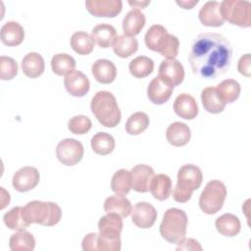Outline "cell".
I'll use <instances>...</instances> for the list:
<instances>
[{"mask_svg": "<svg viewBox=\"0 0 251 251\" xmlns=\"http://www.w3.org/2000/svg\"><path fill=\"white\" fill-rule=\"evenodd\" d=\"M232 48L229 41L215 32L200 33L192 42L188 55L192 72L203 78H215L230 66Z\"/></svg>", "mask_w": 251, "mask_h": 251, "instance_id": "obj_1", "label": "cell"}, {"mask_svg": "<svg viewBox=\"0 0 251 251\" xmlns=\"http://www.w3.org/2000/svg\"><path fill=\"white\" fill-rule=\"evenodd\" d=\"M90 109L98 122L106 127H115L121 122V110L116 97L109 91H98L91 99Z\"/></svg>", "mask_w": 251, "mask_h": 251, "instance_id": "obj_2", "label": "cell"}, {"mask_svg": "<svg viewBox=\"0 0 251 251\" xmlns=\"http://www.w3.org/2000/svg\"><path fill=\"white\" fill-rule=\"evenodd\" d=\"M202 179V172L196 165L186 164L180 167L177 172V182L173 191L175 201L178 203L187 202L193 191L200 187Z\"/></svg>", "mask_w": 251, "mask_h": 251, "instance_id": "obj_3", "label": "cell"}, {"mask_svg": "<svg viewBox=\"0 0 251 251\" xmlns=\"http://www.w3.org/2000/svg\"><path fill=\"white\" fill-rule=\"evenodd\" d=\"M187 223V216L183 210L170 208L163 216L160 225V234L168 242L178 244L186 235Z\"/></svg>", "mask_w": 251, "mask_h": 251, "instance_id": "obj_4", "label": "cell"}, {"mask_svg": "<svg viewBox=\"0 0 251 251\" xmlns=\"http://www.w3.org/2000/svg\"><path fill=\"white\" fill-rule=\"evenodd\" d=\"M24 213L29 224L35 223L45 226L57 225L62 218L60 206L50 201H30L24 207Z\"/></svg>", "mask_w": 251, "mask_h": 251, "instance_id": "obj_5", "label": "cell"}, {"mask_svg": "<svg viewBox=\"0 0 251 251\" xmlns=\"http://www.w3.org/2000/svg\"><path fill=\"white\" fill-rule=\"evenodd\" d=\"M226 187L224 182L218 179L210 180L199 197V207L207 215L218 213L226 200Z\"/></svg>", "mask_w": 251, "mask_h": 251, "instance_id": "obj_6", "label": "cell"}, {"mask_svg": "<svg viewBox=\"0 0 251 251\" xmlns=\"http://www.w3.org/2000/svg\"><path fill=\"white\" fill-rule=\"evenodd\" d=\"M221 13L224 21L249 27L251 25V3L245 0H224L221 2Z\"/></svg>", "mask_w": 251, "mask_h": 251, "instance_id": "obj_7", "label": "cell"}, {"mask_svg": "<svg viewBox=\"0 0 251 251\" xmlns=\"http://www.w3.org/2000/svg\"><path fill=\"white\" fill-rule=\"evenodd\" d=\"M83 153V145L75 138H65L61 140L56 148L58 160L66 166L76 165L82 159Z\"/></svg>", "mask_w": 251, "mask_h": 251, "instance_id": "obj_8", "label": "cell"}, {"mask_svg": "<svg viewBox=\"0 0 251 251\" xmlns=\"http://www.w3.org/2000/svg\"><path fill=\"white\" fill-rule=\"evenodd\" d=\"M40 175L36 168L25 166L18 170L13 176L12 183L19 192H26L33 189L39 182Z\"/></svg>", "mask_w": 251, "mask_h": 251, "instance_id": "obj_9", "label": "cell"}, {"mask_svg": "<svg viewBox=\"0 0 251 251\" xmlns=\"http://www.w3.org/2000/svg\"><path fill=\"white\" fill-rule=\"evenodd\" d=\"M122 229L123 220L122 217L117 214H107L101 217L98 222L99 235L106 240H121Z\"/></svg>", "mask_w": 251, "mask_h": 251, "instance_id": "obj_10", "label": "cell"}, {"mask_svg": "<svg viewBox=\"0 0 251 251\" xmlns=\"http://www.w3.org/2000/svg\"><path fill=\"white\" fill-rule=\"evenodd\" d=\"M132 223L140 228L151 227L157 220V211L148 202H137L131 210Z\"/></svg>", "mask_w": 251, "mask_h": 251, "instance_id": "obj_11", "label": "cell"}, {"mask_svg": "<svg viewBox=\"0 0 251 251\" xmlns=\"http://www.w3.org/2000/svg\"><path fill=\"white\" fill-rule=\"evenodd\" d=\"M85 7L95 17L114 18L121 13L123 2L121 0H86Z\"/></svg>", "mask_w": 251, "mask_h": 251, "instance_id": "obj_12", "label": "cell"}, {"mask_svg": "<svg viewBox=\"0 0 251 251\" xmlns=\"http://www.w3.org/2000/svg\"><path fill=\"white\" fill-rule=\"evenodd\" d=\"M159 76L175 87L183 81V78H184L183 66L176 58L165 59L160 64Z\"/></svg>", "mask_w": 251, "mask_h": 251, "instance_id": "obj_13", "label": "cell"}, {"mask_svg": "<svg viewBox=\"0 0 251 251\" xmlns=\"http://www.w3.org/2000/svg\"><path fill=\"white\" fill-rule=\"evenodd\" d=\"M64 84L66 90L75 97L84 96L90 88L88 77L83 73L76 70H74L65 75Z\"/></svg>", "mask_w": 251, "mask_h": 251, "instance_id": "obj_14", "label": "cell"}, {"mask_svg": "<svg viewBox=\"0 0 251 251\" xmlns=\"http://www.w3.org/2000/svg\"><path fill=\"white\" fill-rule=\"evenodd\" d=\"M155 176L154 170L148 165H136L130 170L131 188L137 192H147Z\"/></svg>", "mask_w": 251, "mask_h": 251, "instance_id": "obj_15", "label": "cell"}, {"mask_svg": "<svg viewBox=\"0 0 251 251\" xmlns=\"http://www.w3.org/2000/svg\"><path fill=\"white\" fill-rule=\"evenodd\" d=\"M173 90L174 86L158 75L150 81L147 87V96L152 103L161 105L170 99Z\"/></svg>", "mask_w": 251, "mask_h": 251, "instance_id": "obj_16", "label": "cell"}, {"mask_svg": "<svg viewBox=\"0 0 251 251\" xmlns=\"http://www.w3.org/2000/svg\"><path fill=\"white\" fill-rule=\"evenodd\" d=\"M199 20L206 26H221L224 24V19L221 13V3L218 1H208L200 9L198 14Z\"/></svg>", "mask_w": 251, "mask_h": 251, "instance_id": "obj_17", "label": "cell"}, {"mask_svg": "<svg viewBox=\"0 0 251 251\" xmlns=\"http://www.w3.org/2000/svg\"><path fill=\"white\" fill-rule=\"evenodd\" d=\"M94 78L103 84L111 83L117 76V68L113 62L107 59H98L91 66Z\"/></svg>", "mask_w": 251, "mask_h": 251, "instance_id": "obj_18", "label": "cell"}, {"mask_svg": "<svg viewBox=\"0 0 251 251\" xmlns=\"http://www.w3.org/2000/svg\"><path fill=\"white\" fill-rule=\"evenodd\" d=\"M174 111L178 117L185 120H193L199 112L195 99L187 93H181L176 98Z\"/></svg>", "mask_w": 251, "mask_h": 251, "instance_id": "obj_19", "label": "cell"}, {"mask_svg": "<svg viewBox=\"0 0 251 251\" xmlns=\"http://www.w3.org/2000/svg\"><path fill=\"white\" fill-rule=\"evenodd\" d=\"M166 137L170 144L176 147H180L189 142L191 131L186 124L175 122L168 126L166 130Z\"/></svg>", "mask_w": 251, "mask_h": 251, "instance_id": "obj_20", "label": "cell"}, {"mask_svg": "<svg viewBox=\"0 0 251 251\" xmlns=\"http://www.w3.org/2000/svg\"><path fill=\"white\" fill-rule=\"evenodd\" d=\"M1 41L7 46H17L25 38L24 27L18 22H7L0 29Z\"/></svg>", "mask_w": 251, "mask_h": 251, "instance_id": "obj_21", "label": "cell"}, {"mask_svg": "<svg viewBox=\"0 0 251 251\" xmlns=\"http://www.w3.org/2000/svg\"><path fill=\"white\" fill-rule=\"evenodd\" d=\"M104 210L107 214L113 213L121 216L122 218H126L130 215L132 206L130 201L125 197V195L115 194L105 199Z\"/></svg>", "mask_w": 251, "mask_h": 251, "instance_id": "obj_22", "label": "cell"}, {"mask_svg": "<svg viewBox=\"0 0 251 251\" xmlns=\"http://www.w3.org/2000/svg\"><path fill=\"white\" fill-rule=\"evenodd\" d=\"M23 73L30 77L36 78L40 76L45 70V63L42 56L36 52H29L22 60Z\"/></svg>", "mask_w": 251, "mask_h": 251, "instance_id": "obj_23", "label": "cell"}, {"mask_svg": "<svg viewBox=\"0 0 251 251\" xmlns=\"http://www.w3.org/2000/svg\"><path fill=\"white\" fill-rule=\"evenodd\" d=\"M215 226L219 233L227 237L237 235L241 229V224L238 217L230 213H226L217 218Z\"/></svg>", "mask_w": 251, "mask_h": 251, "instance_id": "obj_24", "label": "cell"}, {"mask_svg": "<svg viewBox=\"0 0 251 251\" xmlns=\"http://www.w3.org/2000/svg\"><path fill=\"white\" fill-rule=\"evenodd\" d=\"M145 25V16L139 9H132L123 20L124 34L127 36L137 35Z\"/></svg>", "mask_w": 251, "mask_h": 251, "instance_id": "obj_25", "label": "cell"}, {"mask_svg": "<svg viewBox=\"0 0 251 251\" xmlns=\"http://www.w3.org/2000/svg\"><path fill=\"white\" fill-rule=\"evenodd\" d=\"M201 101L204 109L212 114L222 113L226 105L220 96L217 88L213 86L206 87L202 90Z\"/></svg>", "mask_w": 251, "mask_h": 251, "instance_id": "obj_26", "label": "cell"}, {"mask_svg": "<svg viewBox=\"0 0 251 251\" xmlns=\"http://www.w3.org/2000/svg\"><path fill=\"white\" fill-rule=\"evenodd\" d=\"M91 36L97 45L102 48H108L114 43L117 37V30L112 25L99 24L92 28Z\"/></svg>", "mask_w": 251, "mask_h": 251, "instance_id": "obj_27", "label": "cell"}, {"mask_svg": "<svg viewBox=\"0 0 251 251\" xmlns=\"http://www.w3.org/2000/svg\"><path fill=\"white\" fill-rule=\"evenodd\" d=\"M150 192L152 193L154 198L160 201L168 199L172 192L171 177L164 174L154 176L150 184Z\"/></svg>", "mask_w": 251, "mask_h": 251, "instance_id": "obj_28", "label": "cell"}, {"mask_svg": "<svg viewBox=\"0 0 251 251\" xmlns=\"http://www.w3.org/2000/svg\"><path fill=\"white\" fill-rule=\"evenodd\" d=\"M138 49V41L133 36L126 34L118 35L113 43L115 54L121 58H127L134 54Z\"/></svg>", "mask_w": 251, "mask_h": 251, "instance_id": "obj_29", "label": "cell"}, {"mask_svg": "<svg viewBox=\"0 0 251 251\" xmlns=\"http://www.w3.org/2000/svg\"><path fill=\"white\" fill-rule=\"evenodd\" d=\"M9 246L12 251H32L35 247V239L29 231L21 229L11 235Z\"/></svg>", "mask_w": 251, "mask_h": 251, "instance_id": "obj_30", "label": "cell"}, {"mask_svg": "<svg viewBox=\"0 0 251 251\" xmlns=\"http://www.w3.org/2000/svg\"><path fill=\"white\" fill-rule=\"evenodd\" d=\"M71 47L78 55H88L93 51L94 39L85 31H76L71 36Z\"/></svg>", "mask_w": 251, "mask_h": 251, "instance_id": "obj_31", "label": "cell"}, {"mask_svg": "<svg viewBox=\"0 0 251 251\" xmlns=\"http://www.w3.org/2000/svg\"><path fill=\"white\" fill-rule=\"evenodd\" d=\"M91 148L98 155H108L115 148V139L108 132H97L91 138Z\"/></svg>", "mask_w": 251, "mask_h": 251, "instance_id": "obj_32", "label": "cell"}, {"mask_svg": "<svg viewBox=\"0 0 251 251\" xmlns=\"http://www.w3.org/2000/svg\"><path fill=\"white\" fill-rule=\"evenodd\" d=\"M3 221L7 227L14 230L25 229L30 225L25 216L24 207H21V206H17L9 210L4 215Z\"/></svg>", "mask_w": 251, "mask_h": 251, "instance_id": "obj_33", "label": "cell"}, {"mask_svg": "<svg viewBox=\"0 0 251 251\" xmlns=\"http://www.w3.org/2000/svg\"><path fill=\"white\" fill-rule=\"evenodd\" d=\"M111 188L116 194L126 195L131 189L130 171L126 169L117 171L112 176Z\"/></svg>", "mask_w": 251, "mask_h": 251, "instance_id": "obj_34", "label": "cell"}, {"mask_svg": "<svg viewBox=\"0 0 251 251\" xmlns=\"http://www.w3.org/2000/svg\"><path fill=\"white\" fill-rule=\"evenodd\" d=\"M179 40L171 33H165L158 42L157 52L166 59H175L178 54Z\"/></svg>", "mask_w": 251, "mask_h": 251, "instance_id": "obj_35", "label": "cell"}, {"mask_svg": "<svg viewBox=\"0 0 251 251\" xmlns=\"http://www.w3.org/2000/svg\"><path fill=\"white\" fill-rule=\"evenodd\" d=\"M51 68L55 75H66L75 68V60L67 53H58L52 57Z\"/></svg>", "mask_w": 251, "mask_h": 251, "instance_id": "obj_36", "label": "cell"}, {"mask_svg": "<svg viewBox=\"0 0 251 251\" xmlns=\"http://www.w3.org/2000/svg\"><path fill=\"white\" fill-rule=\"evenodd\" d=\"M129 73L137 78H142L149 75L154 70V62L146 56H138L130 61L128 65Z\"/></svg>", "mask_w": 251, "mask_h": 251, "instance_id": "obj_37", "label": "cell"}, {"mask_svg": "<svg viewBox=\"0 0 251 251\" xmlns=\"http://www.w3.org/2000/svg\"><path fill=\"white\" fill-rule=\"evenodd\" d=\"M216 88L226 104L234 102L239 97L241 91L238 81L232 78L223 80L216 86Z\"/></svg>", "mask_w": 251, "mask_h": 251, "instance_id": "obj_38", "label": "cell"}, {"mask_svg": "<svg viewBox=\"0 0 251 251\" xmlns=\"http://www.w3.org/2000/svg\"><path fill=\"white\" fill-rule=\"evenodd\" d=\"M149 126V118L144 112H135L129 116L126 123V130L128 134L137 135L143 132Z\"/></svg>", "mask_w": 251, "mask_h": 251, "instance_id": "obj_39", "label": "cell"}, {"mask_svg": "<svg viewBox=\"0 0 251 251\" xmlns=\"http://www.w3.org/2000/svg\"><path fill=\"white\" fill-rule=\"evenodd\" d=\"M92 126L90 119L83 115H77L71 118L68 122V128L75 134H85Z\"/></svg>", "mask_w": 251, "mask_h": 251, "instance_id": "obj_40", "label": "cell"}, {"mask_svg": "<svg viewBox=\"0 0 251 251\" xmlns=\"http://www.w3.org/2000/svg\"><path fill=\"white\" fill-rule=\"evenodd\" d=\"M167 29L162 25H151L145 33L144 40L148 49L157 52V45L161 37L167 33Z\"/></svg>", "mask_w": 251, "mask_h": 251, "instance_id": "obj_41", "label": "cell"}, {"mask_svg": "<svg viewBox=\"0 0 251 251\" xmlns=\"http://www.w3.org/2000/svg\"><path fill=\"white\" fill-rule=\"evenodd\" d=\"M18 74L17 62L7 56L0 57V77L2 80H10Z\"/></svg>", "mask_w": 251, "mask_h": 251, "instance_id": "obj_42", "label": "cell"}, {"mask_svg": "<svg viewBox=\"0 0 251 251\" xmlns=\"http://www.w3.org/2000/svg\"><path fill=\"white\" fill-rule=\"evenodd\" d=\"M97 239L98 233L90 232L86 234L81 242V247L83 251H97Z\"/></svg>", "mask_w": 251, "mask_h": 251, "instance_id": "obj_43", "label": "cell"}, {"mask_svg": "<svg viewBox=\"0 0 251 251\" xmlns=\"http://www.w3.org/2000/svg\"><path fill=\"white\" fill-rule=\"evenodd\" d=\"M250 66H251V57H250V54L247 53V54L241 56L240 59L238 60L237 70L241 75H243L244 76L249 77L250 73H251Z\"/></svg>", "mask_w": 251, "mask_h": 251, "instance_id": "obj_44", "label": "cell"}, {"mask_svg": "<svg viewBox=\"0 0 251 251\" xmlns=\"http://www.w3.org/2000/svg\"><path fill=\"white\" fill-rule=\"evenodd\" d=\"M176 250H202L199 242L193 238H183L178 242Z\"/></svg>", "mask_w": 251, "mask_h": 251, "instance_id": "obj_45", "label": "cell"}, {"mask_svg": "<svg viewBox=\"0 0 251 251\" xmlns=\"http://www.w3.org/2000/svg\"><path fill=\"white\" fill-rule=\"evenodd\" d=\"M1 195H2V199H1V207L0 208L4 209L7 205H9L10 195L8 192H6L4 187H1Z\"/></svg>", "mask_w": 251, "mask_h": 251, "instance_id": "obj_46", "label": "cell"}, {"mask_svg": "<svg viewBox=\"0 0 251 251\" xmlns=\"http://www.w3.org/2000/svg\"><path fill=\"white\" fill-rule=\"evenodd\" d=\"M198 3V0H191V1H176V4L181 6L183 9H191L194 5Z\"/></svg>", "mask_w": 251, "mask_h": 251, "instance_id": "obj_47", "label": "cell"}, {"mask_svg": "<svg viewBox=\"0 0 251 251\" xmlns=\"http://www.w3.org/2000/svg\"><path fill=\"white\" fill-rule=\"evenodd\" d=\"M150 3V1H128V4L130 6H132L134 9H138V8H144L146 7L148 4Z\"/></svg>", "mask_w": 251, "mask_h": 251, "instance_id": "obj_48", "label": "cell"}]
</instances>
